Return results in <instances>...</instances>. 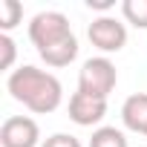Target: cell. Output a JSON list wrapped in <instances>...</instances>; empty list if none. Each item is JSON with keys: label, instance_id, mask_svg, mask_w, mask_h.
Masks as SVG:
<instances>
[{"label": "cell", "instance_id": "cell-8", "mask_svg": "<svg viewBox=\"0 0 147 147\" xmlns=\"http://www.w3.org/2000/svg\"><path fill=\"white\" fill-rule=\"evenodd\" d=\"M90 147H130V141L118 127H95Z\"/></svg>", "mask_w": 147, "mask_h": 147}, {"label": "cell", "instance_id": "cell-2", "mask_svg": "<svg viewBox=\"0 0 147 147\" xmlns=\"http://www.w3.org/2000/svg\"><path fill=\"white\" fill-rule=\"evenodd\" d=\"M6 90L15 101H20L26 110L38 113V115H46V113H55L63 101V87L61 81L46 69H38L32 63H23L18 69L9 72L6 78Z\"/></svg>", "mask_w": 147, "mask_h": 147}, {"label": "cell", "instance_id": "cell-11", "mask_svg": "<svg viewBox=\"0 0 147 147\" xmlns=\"http://www.w3.org/2000/svg\"><path fill=\"white\" fill-rule=\"evenodd\" d=\"M0 52H3V58H0V69H12L15 55H18V43L6 32H0Z\"/></svg>", "mask_w": 147, "mask_h": 147}, {"label": "cell", "instance_id": "cell-4", "mask_svg": "<svg viewBox=\"0 0 147 147\" xmlns=\"http://www.w3.org/2000/svg\"><path fill=\"white\" fill-rule=\"evenodd\" d=\"M87 38H90V43H92L95 49H101L104 55L121 52V49L127 46V26H124L118 18H113V15H101V18H95V20L90 23Z\"/></svg>", "mask_w": 147, "mask_h": 147}, {"label": "cell", "instance_id": "cell-1", "mask_svg": "<svg viewBox=\"0 0 147 147\" xmlns=\"http://www.w3.org/2000/svg\"><path fill=\"white\" fill-rule=\"evenodd\" d=\"M29 40L46 66H69L78 58V38L63 12H38L29 20Z\"/></svg>", "mask_w": 147, "mask_h": 147}, {"label": "cell", "instance_id": "cell-3", "mask_svg": "<svg viewBox=\"0 0 147 147\" xmlns=\"http://www.w3.org/2000/svg\"><path fill=\"white\" fill-rule=\"evenodd\" d=\"M118 84V69L110 58L98 55V58H90L84 61L81 72H78V90L87 92V95H95V98H110V92L115 90Z\"/></svg>", "mask_w": 147, "mask_h": 147}, {"label": "cell", "instance_id": "cell-9", "mask_svg": "<svg viewBox=\"0 0 147 147\" xmlns=\"http://www.w3.org/2000/svg\"><path fill=\"white\" fill-rule=\"evenodd\" d=\"M121 15L136 29H147V0H124L121 3Z\"/></svg>", "mask_w": 147, "mask_h": 147}, {"label": "cell", "instance_id": "cell-13", "mask_svg": "<svg viewBox=\"0 0 147 147\" xmlns=\"http://www.w3.org/2000/svg\"><path fill=\"white\" fill-rule=\"evenodd\" d=\"M87 6H90V9H101V12H107V9H113L115 3H113V0H87Z\"/></svg>", "mask_w": 147, "mask_h": 147}, {"label": "cell", "instance_id": "cell-12", "mask_svg": "<svg viewBox=\"0 0 147 147\" xmlns=\"http://www.w3.org/2000/svg\"><path fill=\"white\" fill-rule=\"evenodd\" d=\"M40 147H84V144H81L75 136H69V133H55V136L43 138Z\"/></svg>", "mask_w": 147, "mask_h": 147}, {"label": "cell", "instance_id": "cell-7", "mask_svg": "<svg viewBox=\"0 0 147 147\" xmlns=\"http://www.w3.org/2000/svg\"><path fill=\"white\" fill-rule=\"evenodd\" d=\"M121 121L130 133L147 136V92H133L121 104Z\"/></svg>", "mask_w": 147, "mask_h": 147}, {"label": "cell", "instance_id": "cell-5", "mask_svg": "<svg viewBox=\"0 0 147 147\" xmlns=\"http://www.w3.org/2000/svg\"><path fill=\"white\" fill-rule=\"evenodd\" d=\"M0 144L3 147H40V127L29 115H9L0 127Z\"/></svg>", "mask_w": 147, "mask_h": 147}, {"label": "cell", "instance_id": "cell-6", "mask_svg": "<svg viewBox=\"0 0 147 147\" xmlns=\"http://www.w3.org/2000/svg\"><path fill=\"white\" fill-rule=\"evenodd\" d=\"M107 115V101L104 98H95V95H87V92H72L69 98V118L75 121L78 127H95L101 124Z\"/></svg>", "mask_w": 147, "mask_h": 147}, {"label": "cell", "instance_id": "cell-10", "mask_svg": "<svg viewBox=\"0 0 147 147\" xmlns=\"http://www.w3.org/2000/svg\"><path fill=\"white\" fill-rule=\"evenodd\" d=\"M23 20V6L18 0H0V29L9 35V29H15Z\"/></svg>", "mask_w": 147, "mask_h": 147}]
</instances>
